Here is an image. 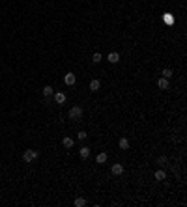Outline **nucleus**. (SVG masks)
I'll list each match as a JSON object with an SVG mask.
<instances>
[{"instance_id":"nucleus-1","label":"nucleus","mask_w":187,"mask_h":207,"mask_svg":"<svg viewBox=\"0 0 187 207\" xmlns=\"http://www.w3.org/2000/svg\"><path fill=\"white\" fill-rule=\"evenodd\" d=\"M69 119H73V122H80L82 119V108L79 105L71 107V110H69Z\"/></svg>"},{"instance_id":"nucleus-2","label":"nucleus","mask_w":187,"mask_h":207,"mask_svg":"<svg viewBox=\"0 0 187 207\" xmlns=\"http://www.w3.org/2000/svg\"><path fill=\"white\" fill-rule=\"evenodd\" d=\"M23 159H24V162H32V160H36L38 159V151L36 149H26V151H24V153H23Z\"/></svg>"},{"instance_id":"nucleus-3","label":"nucleus","mask_w":187,"mask_h":207,"mask_svg":"<svg viewBox=\"0 0 187 207\" xmlns=\"http://www.w3.org/2000/svg\"><path fill=\"white\" fill-rule=\"evenodd\" d=\"M64 82L68 84V86H73L75 82H77V77H75L73 73H68V75H65V77H64Z\"/></svg>"},{"instance_id":"nucleus-4","label":"nucleus","mask_w":187,"mask_h":207,"mask_svg":"<svg viewBox=\"0 0 187 207\" xmlns=\"http://www.w3.org/2000/svg\"><path fill=\"white\" fill-rule=\"evenodd\" d=\"M157 86H159V90H169V78H163V77H159V80H157Z\"/></svg>"},{"instance_id":"nucleus-5","label":"nucleus","mask_w":187,"mask_h":207,"mask_svg":"<svg viewBox=\"0 0 187 207\" xmlns=\"http://www.w3.org/2000/svg\"><path fill=\"white\" fill-rule=\"evenodd\" d=\"M110 172H112L114 175H120V174H124V166H122V164H112Z\"/></svg>"},{"instance_id":"nucleus-6","label":"nucleus","mask_w":187,"mask_h":207,"mask_svg":"<svg viewBox=\"0 0 187 207\" xmlns=\"http://www.w3.org/2000/svg\"><path fill=\"white\" fill-rule=\"evenodd\" d=\"M53 95H54V101H56L58 105H64V103H65V95H64V93L56 92V93H53Z\"/></svg>"},{"instance_id":"nucleus-7","label":"nucleus","mask_w":187,"mask_h":207,"mask_svg":"<svg viewBox=\"0 0 187 207\" xmlns=\"http://www.w3.org/2000/svg\"><path fill=\"white\" fill-rule=\"evenodd\" d=\"M109 62H110V64L120 62V54H118V52H110V54H109Z\"/></svg>"},{"instance_id":"nucleus-8","label":"nucleus","mask_w":187,"mask_h":207,"mask_svg":"<svg viewBox=\"0 0 187 207\" xmlns=\"http://www.w3.org/2000/svg\"><path fill=\"white\" fill-rule=\"evenodd\" d=\"M118 146H120V149H129V140L127 138H120Z\"/></svg>"},{"instance_id":"nucleus-9","label":"nucleus","mask_w":187,"mask_h":207,"mask_svg":"<svg viewBox=\"0 0 187 207\" xmlns=\"http://www.w3.org/2000/svg\"><path fill=\"white\" fill-rule=\"evenodd\" d=\"M53 93H54V88H53V86H45V88H43V95H45V97H50Z\"/></svg>"},{"instance_id":"nucleus-10","label":"nucleus","mask_w":187,"mask_h":207,"mask_svg":"<svg viewBox=\"0 0 187 207\" xmlns=\"http://www.w3.org/2000/svg\"><path fill=\"white\" fill-rule=\"evenodd\" d=\"M62 144H64V148H73V138H69V136H65V138L62 140Z\"/></svg>"},{"instance_id":"nucleus-11","label":"nucleus","mask_w":187,"mask_h":207,"mask_svg":"<svg viewBox=\"0 0 187 207\" xmlns=\"http://www.w3.org/2000/svg\"><path fill=\"white\" fill-rule=\"evenodd\" d=\"M99 88H101V82H99V80H92V82H90V90H92V92H97Z\"/></svg>"},{"instance_id":"nucleus-12","label":"nucleus","mask_w":187,"mask_h":207,"mask_svg":"<svg viewBox=\"0 0 187 207\" xmlns=\"http://www.w3.org/2000/svg\"><path fill=\"white\" fill-rule=\"evenodd\" d=\"M161 77H163V78H170V77H172V69H170V67L163 69V71H161Z\"/></svg>"},{"instance_id":"nucleus-13","label":"nucleus","mask_w":187,"mask_h":207,"mask_svg":"<svg viewBox=\"0 0 187 207\" xmlns=\"http://www.w3.org/2000/svg\"><path fill=\"white\" fill-rule=\"evenodd\" d=\"M80 157H82V159H88V157H90V149L86 148V146H82V148H80Z\"/></svg>"},{"instance_id":"nucleus-14","label":"nucleus","mask_w":187,"mask_h":207,"mask_svg":"<svg viewBox=\"0 0 187 207\" xmlns=\"http://www.w3.org/2000/svg\"><path fill=\"white\" fill-rule=\"evenodd\" d=\"M95 160H97L99 164H103V162H107V153H99L97 157H95Z\"/></svg>"},{"instance_id":"nucleus-15","label":"nucleus","mask_w":187,"mask_h":207,"mask_svg":"<svg viewBox=\"0 0 187 207\" xmlns=\"http://www.w3.org/2000/svg\"><path fill=\"white\" fill-rule=\"evenodd\" d=\"M165 177H166V174H165L163 170H157V172H155V179H157V181H163Z\"/></svg>"},{"instance_id":"nucleus-16","label":"nucleus","mask_w":187,"mask_h":207,"mask_svg":"<svg viewBox=\"0 0 187 207\" xmlns=\"http://www.w3.org/2000/svg\"><path fill=\"white\" fill-rule=\"evenodd\" d=\"M84 205H86V200H84V198H77V200H75V207H84Z\"/></svg>"},{"instance_id":"nucleus-17","label":"nucleus","mask_w":187,"mask_h":207,"mask_svg":"<svg viewBox=\"0 0 187 207\" xmlns=\"http://www.w3.org/2000/svg\"><path fill=\"white\" fill-rule=\"evenodd\" d=\"M92 62H94V64H99V62H101V54H99V52H94Z\"/></svg>"},{"instance_id":"nucleus-18","label":"nucleus","mask_w":187,"mask_h":207,"mask_svg":"<svg viewBox=\"0 0 187 207\" xmlns=\"http://www.w3.org/2000/svg\"><path fill=\"white\" fill-rule=\"evenodd\" d=\"M77 138H79V140H86V138H88V134H86V131H80V133L77 134Z\"/></svg>"},{"instance_id":"nucleus-19","label":"nucleus","mask_w":187,"mask_h":207,"mask_svg":"<svg viewBox=\"0 0 187 207\" xmlns=\"http://www.w3.org/2000/svg\"><path fill=\"white\" fill-rule=\"evenodd\" d=\"M157 162H159L161 166H163V164H166V157H159V159H157Z\"/></svg>"},{"instance_id":"nucleus-20","label":"nucleus","mask_w":187,"mask_h":207,"mask_svg":"<svg viewBox=\"0 0 187 207\" xmlns=\"http://www.w3.org/2000/svg\"><path fill=\"white\" fill-rule=\"evenodd\" d=\"M165 21H166V23H172V17H170V13H165Z\"/></svg>"}]
</instances>
